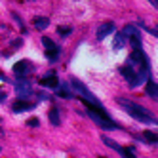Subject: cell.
<instances>
[{"label": "cell", "instance_id": "6da1fadb", "mask_svg": "<svg viewBox=\"0 0 158 158\" xmlns=\"http://www.w3.org/2000/svg\"><path fill=\"white\" fill-rule=\"evenodd\" d=\"M116 103L137 122H141V124H156V116L151 110H147L145 107H139L137 103H133V101H130L126 97H116Z\"/></svg>", "mask_w": 158, "mask_h": 158}, {"label": "cell", "instance_id": "7a4b0ae2", "mask_svg": "<svg viewBox=\"0 0 158 158\" xmlns=\"http://www.w3.org/2000/svg\"><path fill=\"white\" fill-rule=\"evenodd\" d=\"M82 103L86 105V112H88V116L92 118L99 128H103V130H118V124H114L112 122L105 112H101V110H97L92 103H88L86 99H82Z\"/></svg>", "mask_w": 158, "mask_h": 158}, {"label": "cell", "instance_id": "3957f363", "mask_svg": "<svg viewBox=\"0 0 158 158\" xmlns=\"http://www.w3.org/2000/svg\"><path fill=\"white\" fill-rule=\"evenodd\" d=\"M71 86L76 89V92H78V95H80V99H86L88 101V103H92V105H95V109L97 110H101V112H105V109H103V105H101V101L92 94V92H89V89L80 82V80H76V78H73V80H71Z\"/></svg>", "mask_w": 158, "mask_h": 158}, {"label": "cell", "instance_id": "277c9868", "mask_svg": "<svg viewBox=\"0 0 158 158\" xmlns=\"http://www.w3.org/2000/svg\"><path fill=\"white\" fill-rule=\"evenodd\" d=\"M15 94H17V99H29L32 97V84L27 80V78H19V80L15 82Z\"/></svg>", "mask_w": 158, "mask_h": 158}, {"label": "cell", "instance_id": "5b68a950", "mask_svg": "<svg viewBox=\"0 0 158 158\" xmlns=\"http://www.w3.org/2000/svg\"><path fill=\"white\" fill-rule=\"evenodd\" d=\"M128 65H139V69H151V65H149V57L141 52V50H133L130 53V57H128Z\"/></svg>", "mask_w": 158, "mask_h": 158}, {"label": "cell", "instance_id": "8992f818", "mask_svg": "<svg viewBox=\"0 0 158 158\" xmlns=\"http://www.w3.org/2000/svg\"><path fill=\"white\" fill-rule=\"evenodd\" d=\"M42 44H44V48H46V55H48V59L53 63V61H57L59 57V46H55L53 40L48 38V36H42Z\"/></svg>", "mask_w": 158, "mask_h": 158}, {"label": "cell", "instance_id": "52a82bcc", "mask_svg": "<svg viewBox=\"0 0 158 158\" xmlns=\"http://www.w3.org/2000/svg\"><path fill=\"white\" fill-rule=\"evenodd\" d=\"M149 76H151V69H139V73H135V74L131 76L130 88H137V86L143 84L145 80H149Z\"/></svg>", "mask_w": 158, "mask_h": 158}, {"label": "cell", "instance_id": "ba28073f", "mask_svg": "<svg viewBox=\"0 0 158 158\" xmlns=\"http://www.w3.org/2000/svg\"><path fill=\"white\" fill-rule=\"evenodd\" d=\"M112 32H114V23H112V21H105V23L97 29V40H103L105 36L112 35Z\"/></svg>", "mask_w": 158, "mask_h": 158}, {"label": "cell", "instance_id": "9c48e42d", "mask_svg": "<svg viewBox=\"0 0 158 158\" xmlns=\"http://www.w3.org/2000/svg\"><path fill=\"white\" fill-rule=\"evenodd\" d=\"M31 69H32V67H31V63H29L27 59H23V61H17V63L14 65V73H15L19 78H25V74H27Z\"/></svg>", "mask_w": 158, "mask_h": 158}, {"label": "cell", "instance_id": "30bf717a", "mask_svg": "<svg viewBox=\"0 0 158 158\" xmlns=\"http://www.w3.org/2000/svg\"><path fill=\"white\" fill-rule=\"evenodd\" d=\"M32 109H35V105L29 103V101H25V99H17L15 103L12 105L14 112H25V110H32Z\"/></svg>", "mask_w": 158, "mask_h": 158}, {"label": "cell", "instance_id": "8fae6325", "mask_svg": "<svg viewBox=\"0 0 158 158\" xmlns=\"http://www.w3.org/2000/svg\"><path fill=\"white\" fill-rule=\"evenodd\" d=\"M40 84H42V86H48V88H55V86L59 84V80H57V76H55V73H48V74L40 80Z\"/></svg>", "mask_w": 158, "mask_h": 158}, {"label": "cell", "instance_id": "7c38bea8", "mask_svg": "<svg viewBox=\"0 0 158 158\" xmlns=\"http://www.w3.org/2000/svg\"><path fill=\"white\" fill-rule=\"evenodd\" d=\"M53 89H55V94H57L59 97H65V99L74 97V94H71V92H69V86H67V84H57Z\"/></svg>", "mask_w": 158, "mask_h": 158}, {"label": "cell", "instance_id": "4fadbf2b", "mask_svg": "<svg viewBox=\"0 0 158 158\" xmlns=\"http://www.w3.org/2000/svg\"><path fill=\"white\" fill-rule=\"evenodd\" d=\"M128 44V38L124 36V32L120 31V32H116V36H114V42H112V48L114 50H122L124 46Z\"/></svg>", "mask_w": 158, "mask_h": 158}, {"label": "cell", "instance_id": "5bb4252c", "mask_svg": "<svg viewBox=\"0 0 158 158\" xmlns=\"http://www.w3.org/2000/svg\"><path fill=\"white\" fill-rule=\"evenodd\" d=\"M158 86H156V82L152 80V78H149V80H147V95H149L151 99H154L156 101V97H158Z\"/></svg>", "mask_w": 158, "mask_h": 158}, {"label": "cell", "instance_id": "9a60e30c", "mask_svg": "<svg viewBox=\"0 0 158 158\" xmlns=\"http://www.w3.org/2000/svg\"><path fill=\"white\" fill-rule=\"evenodd\" d=\"M48 116H50V122L53 124V126H59L61 124V118H59V110L57 109H50V112H48Z\"/></svg>", "mask_w": 158, "mask_h": 158}, {"label": "cell", "instance_id": "2e32d148", "mask_svg": "<svg viewBox=\"0 0 158 158\" xmlns=\"http://www.w3.org/2000/svg\"><path fill=\"white\" fill-rule=\"evenodd\" d=\"M50 25V19L48 17H35V27L38 31H44V29H48Z\"/></svg>", "mask_w": 158, "mask_h": 158}, {"label": "cell", "instance_id": "e0dca14e", "mask_svg": "<svg viewBox=\"0 0 158 158\" xmlns=\"http://www.w3.org/2000/svg\"><path fill=\"white\" fill-rule=\"evenodd\" d=\"M118 154H120L122 158H137V156L133 154V149H131V147H120Z\"/></svg>", "mask_w": 158, "mask_h": 158}, {"label": "cell", "instance_id": "ac0fdd59", "mask_svg": "<svg viewBox=\"0 0 158 158\" xmlns=\"http://www.w3.org/2000/svg\"><path fill=\"white\" fill-rule=\"evenodd\" d=\"M120 74L130 82V80H131V76H133L135 73H133V69H131V65H126V67H122V69H120Z\"/></svg>", "mask_w": 158, "mask_h": 158}, {"label": "cell", "instance_id": "d6986e66", "mask_svg": "<svg viewBox=\"0 0 158 158\" xmlns=\"http://www.w3.org/2000/svg\"><path fill=\"white\" fill-rule=\"evenodd\" d=\"M143 141H145V143H151V145H156V133L145 131V133H143Z\"/></svg>", "mask_w": 158, "mask_h": 158}, {"label": "cell", "instance_id": "ffe728a7", "mask_svg": "<svg viewBox=\"0 0 158 158\" xmlns=\"http://www.w3.org/2000/svg\"><path fill=\"white\" fill-rule=\"evenodd\" d=\"M57 32H59V36H69L71 32H73V29H71V27H63V25H61V27L57 29Z\"/></svg>", "mask_w": 158, "mask_h": 158}, {"label": "cell", "instance_id": "44dd1931", "mask_svg": "<svg viewBox=\"0 0 158 158\" xmlns=\"http://www.w3.org/2000/svg\"><path fill=\"white\" fill-rule=\"evenodd\" d=\"M27 124H29V126H35V128H36L38 124H40V120H38V118H31V120H27Z\"/></svg>", "mask_w": 158, "mask_h": 158}, {"label": "cell", "instance_id": "7402d4cb", "mask_svg": "<svg viewBox=\"0 0 158 158\" xmlns=\"http://www.w3.org/2000/svg\"><path fill=\"white\" fill-rule=\"evenodd\" d=\"M21 44H23V40L19 38V40H14V42H12V46H14V48H21Z\"/></svg>", "mask_w": 158, "mask_h": 158}, {"label": "cell", "instance_id": "603a6c76", "mask_svg": "<svg viewBox=\"0 0 158 158\" xmlns=\"http://www.w3.org/2000/svg\"><path fill=\"white\" fill-rule=\"evenodd\" d=\"M2 101H6V92H2V89H0V103H2Z\"/></svg>", "mask_w": 158, "mask_h": 158}, {"label": "cell", "instance_id": "cb8c5ba5", "mask_svg": "<svg viewBox=\"0 0 158 158\" xmlns=\"http://www.w3.org/2000/svg\"><path fill=\"white\" fill-rule=\"evenodd\" d=\"M149 2H151V4H152V6H154V8H156V6H158V0H149Z\"/></svg>", "mask_w": 158, "mask_h": 158}, {"label": "cell", "instance_id": "d4e9b609", "mask_svg": "<svg viewBox=\"0 0 158 158\" xmlns=\"http://www.w3.org/2000/svg\"><path fill=\"white\" fill-rule=\"evenodd\" d=\"M0 137H4V130H2V126H0Z\"/></svg>", "mask_w": 158, "mask_h": 158}, {"label": "cell", "instance_id": "484cf974", "mask_svg": "<svg viewBox=\"0 0 158 158\" xmlns=\"http://www.w3.org/2000/svg\"><path fill=\"white\" fill-rule=\"evenodd\" d=\"M0 152H2V147H0Z\"/></svg>", "mask_w": 158, "mask_h": 158}]
</instances>
